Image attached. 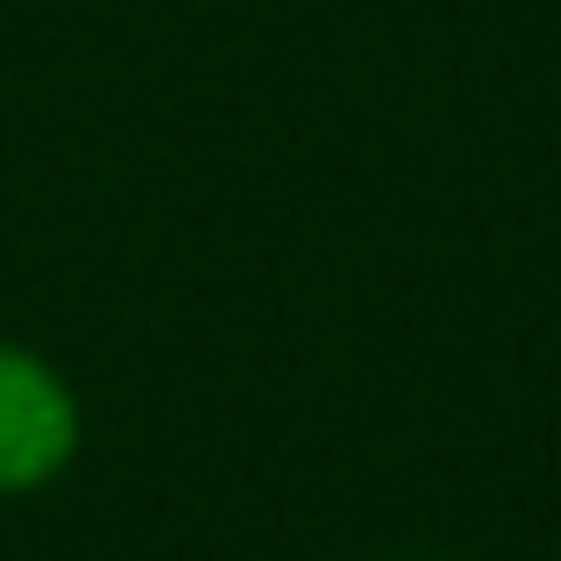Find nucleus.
Returning <instances> with one entry per match:
<instances>
[{
    "label": "nucleus",
    "mask_w": 561,
    "mask_h": 561,
    "mask_svg": "<svg viewBox=\"0 0 561 561\" xmlns=\"http://www.w3.org/2000/svg\"><path fill=\"white\" fill-rule=\"evenodd\" d=\"M85 412L71 377L28 342L0 334V497H28L79 462Z\"/></svg>",
    "instance_id": "1"
}]
</instances>
